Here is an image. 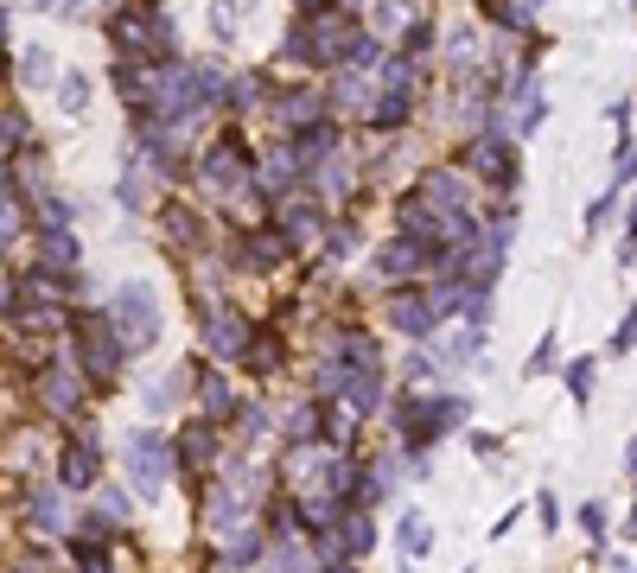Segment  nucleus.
<instances>
[{"label":"nucleus","instance_id":"1","mask_svg":"<svg viewBox=\"0 0 637 573\" xmlns=\"http://www.w3.org/2000/svg\"><path fill=\"white\" fill-rule=\"evenodd\" d=\"M115 332H122L128 357H134V351H147V344L160 338V300H153V287H147V281L115 287Z\"/></svg>","mask_w":637,"mask_h":573},{"label":"nucleus","instance_id":"2","mask_svg":"<svg viewBox=\"0 0 637 573\" xmlns=\"http://www.w3.org/2000/svg\"><path fill=\"white\" fill-rule=\"evenodd\" d=\"M466 172H472V179H485L491 191H504V198H510V191H516V179H523V160H516V141H510L504 128L478 134V141H472V153H466Z\"/></svg>","mask_w":637,"mask_h":573},{"label":"nucleus","instance_id":"3","mask_svg":"<svg viewBox=\"0 0 637 573\" xmlns=\"http://www.w3.org/2000/svg\"><path fill=\"white\" fill-rule=\"evenodd\" d=\"M198 179H204V191H217V198H243V191H255V166H249L243 141L223 134V141L198 160Z\"/></svg>","mask_w":637,"mask_h":573},{"label":"nucleus","instance_id":"4","mask_svg":"<svg viewBox=\"0 0 637 573\" xmlns=\"http://www.w3.org/2000/svg\"><path fill=\"white\" fill-rule=\"evenodd\" d=\"M77 357H83V376L90 382L122 376L128 344H122V332H115V319H77Z\"/></svg>","mask_w":637,"mask_h":573},{"label":"nucleus","instance_id":"5","mask_svg":"<svg viewBox=\"0 0 637 573\" xmlns=\"http://www.w3.org/2000/svg\"><path fill=\"white\" fill-rule=\"evenodd\" d=\"M427 262H434V249H427L421 236H402V230H395L389 242H376L370 274H376V281H389V287H415L421 274H427Z\"/></svg>","mask_w":637,"mask_h":573},{"label":"nucleus","instance_id":"6","mask_svg":"<svg viewBox=\"0 0 637 573\" xmlns=\"http://www.w3.org/2000/svg\"><path fill=\"white\" fill-rule=\"evenodd\" d=\"M274 230L294 242V249H306V242H325L332 217H325L319 198H306V191H287V198H274Z\"/></svg>","mask_w":637,"mask_h":573},{"label":"nucleus","instance_id":"7","mask_svg":"<svg viewBox=\"0 0 637 573\" xmlns=\"http://www.w3.org/2000/svg\"><path fill=\"white\" fill-rule=\"evenodd\" d=\"M421 198L434 204L440 217H472V204H478V191H472V172L466 166H434V172H421Z\"/></svg>","mask_w":637,"mask_h":573},{"label":"nucleus","instance_id":"8","mask_svg":"<svg viewBox=\"0 0 637 573\" xmlns=\"http://www.w3.org/2000/svg\"><path fill=\"white\" fill-rule=\"evenodd\" d=\"M383 319H389L402 338H415V344L440 332V312H434V300H427V287H389Z\"/></svg>","mask_w":637,"mask_h":573},{"label":"nucleus","instance_id":"9","mask_svg":"<svg viewBox=\"0 0 637 573\" xmlns=\"http://www.w3.org/2000/svg\"><path fill=\"white\" fill-rule=\"evenodd\" d=\"M268 115H274V128L294 141V134L313 128V121L332 115V102H325V90H300V83H287V90H274V96H268Z\"/></svg>","mask_w":637,"mask_h":573},{"label":"nucleus","instance_id":"10","mask_svg":"<svg viewBox=\"0 0 637 573\" xmlns=\"http://www.w3.org/2000/svg\"><path fill=\"white\" fill-rule=\"evenodd\" d=\"M166 472H172V446L160 440V433H134L128 440V478H134V491L141 497H160L166 491Z\"/></svg>","mask_w":637,"mask_h":573},{"label":"nucleus","instance_id":"11","mask_svg":"<svg viewBox=\"0 0 637 573\" xmlns=\"http://www.w3.org/2000/svg\"><path fill=\"white\" fill-rule=\"evenodd\" d=\"M249 338H255V325L230 300H204V344H211V357H236V363H243Z\"/></svg>","mask_w":637,"mask_h":573},{"label":"nucleus","instance_id":"12","mask_svg":"<svg viewBox=\"0 0 637 573\" xmlns=\"http://www.w3.org/2000/svg\"><path fill=\"white\" fill-rule=\"evenodd\" d=\"M300 179H306V166H300L294 141H274L262 160H255V185L268 191V204H274V198H287V191H300Z\"/></svg>","mask_w":637,"mask_h":573},{"label":"nucleus","instance_id":"13","mask_svg":"<svg viewBox=\"0 0 637 573\" xmlns=\"http://www.w3.org/2000/svg\"><path fill=\"white\" fill-rule=\"evenodd\" d=\"M370 83L376 71H364V64H338L332 83H325V102H332V115H370Z\"/></svg>","mask_w":637,"mask_h":573},{"label":"nucleus","instance_id":"14","mask_svg":"<svg viewBox=\"0 0 637 573\" xmlns=\"http://www.w3.org/2000/svg\"><path fill=\"white\" fill-rule=\"evenodd\" d=\"M370 134H402L415 121V83H376V102H370Z\"/></svg>","mask_w":637,"mask_h":573},{"label":"nucleus","instance_id":"15","mask_svg":"<svg viewBox=\"0 0 637 573\" xmlns=\"http://www.w3.org/2000/svg\"><path fill=\"white\" fill-rule=\"evenodd\" d=\"M466 414H472L466 395H434V402L421 408V446H434V440H446L453 427H466ZM421 446H415V453H421Z\"/></svg>","mask_w":637,"mask_h":573},{"label":"nucleus","instance_id":"16","mask_svg":"<svg viewBox=\"0 0 637 573\" xmlns=\"http://www.w3.org/2000/svg\"><path fill=\"white\" fill-rule=\"evenodd\" d=\"M217 446H223L217 421H192V427H179V440H172V459L192 465V472H204V465L217 459Z\"/></svg>","mask_w":637,"mask_h":573},{"label":"nucleus","instance_id":"17","mask_svg":"<svg viewBox=\"0 0 637 573\" xmlns=\"http://www.w3.org/2000/svg\"><path fill=\"white\" fill-rule=\"evenodd\" d=\"M338 147H344V128H338V115H325V121H313L306 134H294V153H300V166H306V172H313V166H325Z\"/></svg>","mask_w":637,"mask_h":573},{"label":"nucleus","instance_id":"18","mask_svg":"<svg viewBox=\"0 0 637 573\" xmlns=\"http://www.w3.org/2000/svg\"><path fill=\"white\" fill-rule=\"evenodd\" d=\"M26 516H32L45 535L71 529V510H64V491H58V484H32V491H26Z\"/></svg>","mask_w":637,"mask_h":573},{"label":"nucleus","instance_id":"19","mask_svg":"<svg viewBox=\"0 0 637 573\" xmlns=\"http://www.w3.org/2000/svg\"><path fill=\"white\" fill-rule=\"evenodd\" d=\"M77 370H71V363H51V370L39 376V402L51 408V414H77Z\"/></svg>","mask_w":637,"mask_h":573},{"label":"nucleus","instance_id":"20","mask_svg":"<svg viewBox=\"0 0 637 573\" xmlns=\"http://www.w3.org/2000/svg\"><path fill=\"white\" fill-rule=\"evenodd\" d=\"M338 402H351V414H376L383 408V363H370V370H351Z\"/></svg>","mask_w":637,"mask_h":573},{"label":"nucleus","instance_id":"21","mask_svg":"<svg viewBox=\"0 0 637 573\" xmlns=\"http://www.w3.org/2000/svg\"><path fill=\"white\" fill-rule=\"evenodd\" d=\"M166 236L179 242V249H204V242H211V230H204V217L192 204H166Z\"/></svg>","mask_w":637,"mask_h":573},{"label":"nucleus","instance_id":"22","mask_svg":"<svg viewBox=\"0 0 637 573\" xmlns=\"http://www.w3.org/2000/svg\"><path fill=\"white\" fill-rule=\"evenodd\" d=\"M64 484H71V491H90L96 484V433L90 427H83V440L64 453Z\"/></svg>","mask_w":637,"mask_h":573},{"label":"nucleus","instance_id":"23","mask_svg":"<svg viewBox=\"0 0 637 573\" xmlns=\"http://www.w3.org/2000/svg\"><path fill=\"white\" fill-rule=\"evenodd\" d=\"M281 58L300 64V71H319V45H313V20H294L281 32Z\"/></svg>","mask_w":637,"mask_h":573},{"label":"nucleus","instance_id":"24","mask_svg":"<svg viewBox=\"0 0 637 573\" xmlns=\"http://www.w3.org/2000/svg\"><path fill=\"white\" fill-rule=\"evenodd\" d=\"M446 64H453V77H472L478 71V26H453L446 32Z\"/></svg>","mask_w":637,"mask_h":573},{"label":"nucleus","instance_id":"25","mask_svg":"<svg viewBox=\"0 0 637 573\" xmlns=\"http://www.w3.org/2000/svg\"><path fill=\"white\" fill-rule=\"evenodd\" d=\"M478 351H485V325H472V319H459V332H453V338H446V344H440V351H434V357H440V363H472Z\"/></svg>","mask_w":637,"mask_h":573},{"label":"nucleus","instance_id":"26","mask_svg":"<svg viewBox=\"0 0 637 573\" xmlns=\"http://www.w3.org/2000/svg\"><path fill=\"white\" fill-rule=\"evenodd\" d=\"M370 13H376V32H395V39H402V32L421 20V0H370Z\"/></svg>","mask_w":637,"mask_h":573},{"label":"nucleus","instance_id":"27","mask_svg":"<svg viewBox=\"0 0 637 573\" xmlns=\"http://www.w3.org/2000/svg\"><path fill=\"white\" fill-rule=\"evenodd\" d=\"M198 395H204V414H211V421H223V414L236 408L230 376H217V370H198Z\"/></svg>","mask_w":637,"mask_h":573},{"label":"nucleus","instance_id":"28","mask_svg":"<svg viewBox=\"0 0 637 573\" xmlns=\"http://www.w3.org/2000/svg\"><path fill=\"white\" fill-rule=\"evenodd\" d=\"M485 20H491L497 32H529L536 7H529V0H485Z\"/></svg>","mask_w":637,"mask_h":573},{"label":"nucleus","instance_id":"29","mask_svg":"<svg viewBox=\"0 0 637 573\" xmlns=\"http://www.w3.org/2000/svg\"><path fill=\"white\" fill-rule=\"evenodd\" d=\"M383 497H395V459H376L370 472H364V484H357V503H383Z\"/></svg>","mask_w":637,"mask_h":573},{"label":"nucleus","instance_id":"30","mask_svg":"<svg viewBox=\"0 0 637 573\" xmlns=\"http://www.w3.org/2000/svg\"><path fill=\"white\" fill-rule=\"evenodd\" d=\"M427 542H434L427 516H402V529H395V548H402V561H408V567H415L421 554H427Z\"/></svg>","mask_w":637,"mask_h":573},{"label":"nucleus","instance_id":"31","mask_svg":"<svg viewBox=\"0 0 637 573\" xmlns=\"http://www.w3.org/2000/svg\"><path fill=\"white\" fill-rule=\"evenodd\" d=\"M357 242H364V230H357V223H351V217H338V223H332V230H325V242H319V249H325V262H332V268H338V262H344V255H357Z\"/></svg>","mask_w":637,"mask_h":573},{"label":"nucleus","instance_id":"32","mask_svg":"<svg viewBox=\"0 0 637 573\" xmlns=\"http://www.w3.org/2000/svg\"><path fill=\"white\" fill-rule=\"evenodd\" d=\"M39 255H45V268H77V236L71 230H45Z\"/></svg>","mask_w":637,"mask_h":573},{"label":"nucleus","instance_id":"33","mask_svg":"<svg viewBox=\"0 0 637 573\" xmlns=\"http://www.w3.org/2000/svg\"><path fill=\"white\" fill-rule=\"evenodd\" d=\"M255 102H268V77H230V102L223 109H255Z\"/></svg>","mask_w":637,"mask_h":573},{"label":"nucleus","instance_id":"34","mask_svg":"<svg viewBox=\"0 0 637 573\" xmlns=\"http://www.w3.org/2000/svg\"><path fill=\"white\" fill-rule=\"evenodd\" d=\"M561 376H567V395H574V402H593V376H599V363H593V357H574Z\"/></svg>","mask_w":637,"mask_h":573},{"label":"nucleus","instance_id":"35","mask_svg":"<svg viewBox=\"0 0 637 573\" xmlns=\"http://www.w3.org/2000/svg\"><path fill=\"white\" fill-rule=\"evenodd\" d=\"M58 109H64V115H83V109H90V77H83V71H71V77L58 83Z\"/></svg>","mask_w":637,"mask_h":573},{"label":"nucleus","instance_id":"36","mask_svg":"<svg viewBox=\"0 0 637 573\" xmlns=\"http://www.w3.org/2000/svg\"><path fill=\"white\" fill-rule=\"evenodd\" d=\"M542 121H548V96L536 90V96H523V102H516V121H510V128H516V134H536Z\"/></svg>","mask_w":637,"mask_h":573},{"label":"nucleus","instance_id":"37","mask_svg":"<svg viewBox=\"0 0 637 573\" xmlns=\"http://www.w3.org/2000/svg\"><path fill=\"white\" fill-rule=\"evenodd\" d=\"M268 573H313V554H306L300 542H281L274 561H268Z\"/></svg>","mask_w":637,"mask_h":573},{"label":"nucleus","instance_id":"38","mask_svg":"<svg viewBox=\"0 0 637 573\" xmlns=\"http://www.w3.org/2000/svg\"><path fill=\"white\" fill-rule=\"evenodd\" d=\"M395 45H402V58H421V51H434V20H427V13H421V20L408 26V32H402V39H395Z\"/></svg>","mask_w":637,"mask_h":573},{"label":"nucleus","instance_id":"39","mask_svg":"<svg viewBox=\"0 0 637 573\" xmlns=\"http://www.w3.org/2000/svg\"><path fill=\"white\" fill-rule=\"evenodd\" d=\"M115 198H122L128 211H141V204H147V185H141V166H122V179H115Z\"/></svg>","mask_w":637,"mask_h":573},{"label":"nucleus","instance_id":"40","mask_svg":"<svg viewBox=\"0 0 637 573\" xmlns=\"http://www.w3.org/2000/svg\"><path fill=\"white\" fill-rule=\"evenodd\" d=\"M555 357H561V338H555V332H542V344H536V351H529V363H523V376L555 370Z\"/></svg>","mask_w":637,"mask_h":573},{"label":"nucleus","instance_id":"41","mask_svg":"<svg viewBox=\"0 0 637 573\" xmlns=\"http://www.w3.org/2000/svg\"><path fill=\"white\" fill-rule=\"evenodd\" d=\"M20 77H26V83H51V51H45V45H26Z\"/></svg>","mask_w":637,"mask_h":573},{"label":"nucleus","instance_id":"42","mask_svg":"<svg viewBox=\"0 0 637 573\" xmlns=\"http://www.w3.org/2000/svg\"><path fill=\"white\" fill-rule=\"evenodd\" d=\"M580 529H587V542H606V503H580Z\"/></svg>","mask_w":637,"mask_h":573},{"label":"nucleus","instance_id":"43","mask_svg":"<svg viewBox=\"0 0 637 573\" xmlns=\"http://www.w3.org/2000/svg\"><path fill=\"white\" fill-rule=\"evenodd\" d=\"M612 204H618V185L606 191V198H593V204H587V236H599V230H606V217H612Z\"/></svg>","mask_w":637,"mask_h":573},{"label":"nucleus","instance_id":"44","mask_svg":"<svg viewBox=\"0 0 637 573\" xmlns=\"http://www.w3.org/2000/svg\"><path fill=\"white\" fill-rule=\"evenodd\" d=\"M211 32L217 39H236V0H217L211 7Z\"/></svg>","mask_w":637,"mask_h":573},{"label":"nucleus","instance_id":"45","mask_svg":"<svg viewBox=\"0 0 637 573\" xmlns=\"http://www.w3.org/2000/svg\"><path fill=\"white\" fill-rule=\"evenodd\" d=\"M612 351H618V357H625V351H637V306L625 312V325L612 332Z\"/></svg>","mask_w":637,"mask_h":573},{"label":"nucleus","instance_id":"46","mask_svg":"<svg viewBox=\"0 0 637 573\" xmlns=\"http://www.w3.org/2000/svg\"><path fill=\"white\" fill-rule=\"evenodd\" d=\"M268 433V408H243V440H262Z\"/></svg>","mask_w":637,"mask_h":573},{"label":"nucleus","instance_id":"47","mask_svg":"<svg viewBox=\"0 0 637 573\" xmlns=\"http://www.w3.org/2000/svg\"><path fill=\"white\" fill-rule=\"evenodd\" d=\"M13 230H20V211H13V204L0 198V249H7V242H13Z\"/></svg>","mask_w":637,"mask_h":573},{"label":"nucleus","instance_id":"48","mask_svg":"<svg viewBox=\"0 0 637 573\" xmlns=\"http://www.w3.org/2000/svg\"><path fill=\"white\" fill-rule=\"evenodd\" d=\"M625 255H637V198L625 204Z\"/></svg>","mask_w":637,"mask_h":573},{"label":"nucleus","instance_id":"49","mask_svg":"<svg viewBox=\"0 0 637 573\" xmlns=\"http://www.w3.org/2000/svg\"><path fill=\"white\" fill-rule=\"evenodd\" d=\"M32 7H51V13H77L83 0H32Z\"/></svg>","mask_w":637,"mask_h":573},{"label":"nucleus","instance_id":"50","mask_svg":"<svg viewBox=\"0 0 637 573\" xmlns=\"http://www.w3.org/2000/svg\"><path fill=\"white\" fill-rule=\"evenodd\" d=\"M625 478H631V484H637V440H631V446H625Z\"/></svg>","mask_w":637,"mask_h":573},{"label":"nucleus","instance_id":"51","mask_svg":"<svg viewBox=\"0 0 637 573\" xmlns=\"http://www.w3.org/2000/svg\"><path fill=\"white\" fill-rule=\"evenodd\" d=\"M0 198H7V166H0Z\"/></svg>","mask_w":637,"mask_h":573},{"label":"nucleus","instance_id":"52","mask_svg":"<svg viewBox=\"0 0 637 573\" xmlns=\"http://www.w3.org/2000/svg\"><path fill=\"white\" fill-rule=\"evenodd\" d=\"M325 573H357V567H325Z\"/></svg>","mask_w":637,"mask_h":573},{"label":"nucleus","instance_id":"53","mask_svg":"<svg viewBox=\"0 0 637 573\" xmlns=\"http://www.w3.org/2000/svg\"><path fill=\"white\" fill-rule=\"evenodd\" d=\"M211 573H236V561H230V567H211Z\"/></svg>","mask_w":637,"mask_h":573},{"label":"nucleus","instance_id":"54","mask_svg":"<svg viewBox=\"0 0 637 573\" xmlns=\"http://www.w3.org/2000/svg\"><path fill=\"white\" fill-rule=\"evenodd\" d=\"M631 535H637V510H631Z\"/></svg>","mask_w":637,"mask_h":573},{"label":"nucleus","instance_id":"55","mask_svg":"<svg viewBox=\"0 0 637 573\" xmlns=\"http://www.w3.org/2000/svg\"><path fill=\"white\" fill-rule=\"evenodd\" d=\"M529 7H542V0H529Z\"/></svg>","mask_w":637,"mask_h":573}]
</instances>
